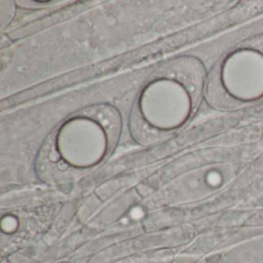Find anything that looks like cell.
Segmentation results:
<instances>
[{"instance_id": "1", "label": "cell", "mask_w": 263, "mask_h": 263, "mask_svg": "<svg viewBox=\"0 0 263 263\" xmlns=\"http://www.w3.org/2000/svg\"><path fill=\"white\" fill-rule=\"evenodd\" d=\"M205 102L223 111L263 103V33L230 47L208 72Z\"/></svg>"}]
</instances>
